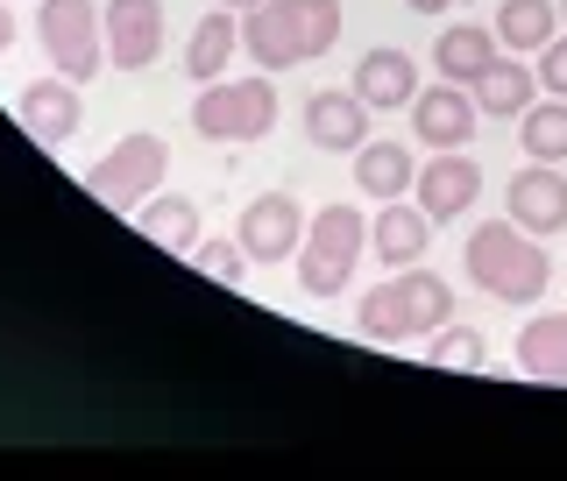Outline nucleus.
<instances>
[{
  "mask_svg": "<svg viewBox=\"0 0 567 481\" xmlns=\"http://www.w3.org/2000/svg\"><path fill=\"white\" fill-rule=\"evenodd\" d=\"M213 8H235V14H248V8H256V0H213Z\"/></svg>",
  "mask_w": 567,
  "mask_h": 481,
  "instance_id": "nucleus-30",
  "label": "nucleus"
},
{
  "mask_svg": "<svg viewBox=\"0 0 567 481\" xmlns=\"http://www.w3.org/2000/svg\"><path fill=\"white\" fill-rule=\"evenodd\" d=\"M468 276L489 297H504V305H539L546 283H554V255L518 220H483L468 234Z\"/></svg>",
  "mask_w": 567,
  "mask_h": 481,
  "instance_id": "nucleus-2",
  "label": "nucleus"
},
{
  "mask_svg": "<svg viewBox=\"0 0 567 481\" xmlns=\"http://www.w3.org/2000/svg\"><path fill=\"white\" fill-rule=\"evenodd\" d=\"M554 35H560V0H504V8H496V43L546 50Z\"/></svg>",
  "mask_w": 567,
  "mask_h": 481,
  "instance_id": "nucleus-23",
  "label": "nucleus"
},
{
  "mask_svg": "<svg viewBox=\"0 0 567 481\" xmlns=\"http://www.w3.org/2000/svg\"><path fill=\"white\" fill-rule=\"evenodd\" d=\"M560 14H567V0H560Z\"/></svg>",
  "mask_w": 567,
  "mask_h": 481,
  "instance_id": "nucleus-31",
  "label": "nucleus"
},
{
  "mask_svg": "<svg viewBox=\"0 0 567 481\" xmlns=\"http://www.w3.org/2000/svg\"><path fill=\"white\" fill-rule=\"evenodd\" d=\"M100 35H106L114 71L156 64V50H164V0H106V8H100Z\"/></svg>",
  "mask_w": 567,
  "mask_h": 481,
  "instance_id": "nucleus-8",
  "label": "nucleus"
},
{
  "mask_svg": "<svg viewBox=\"0 0 567 481\" xmlns=\"http://www.w3.org/2000/svg\"><path fill=\"white\" fill-rule=\"evenodd\" d=\"M354 93L369 106H412L419 100V64L404 57V50H369V57L354 64Z\"/></svg>",
  "mask_w": 567,
  "mask_h": 481,
  "instance_id": "nucleus-18",
  "label": "nucleus"
},
{
  "mask_svg": "<svg viewBox=\"0 0 567 481\" xmlns=\"http://www.w3.org/2000/svg\"><path fill=\"white\" fill-rule=\"evenodd\" d=\"M454 318V291H447V276H433V270H398L390 283H377V291L354 305V326L369 333V341H412V333H440Z\"/></svg>",
  "mask_w": 567,
  "mask_h": 481,
  "instance_id": "nucleus-3",
  "label": "nucleus"
},
{
  "mask_svg": "<svg viewBox=\"0 0 567 481\" xmlns=\"http://www.w3.org/2000/svg\"><path fill=\"white\" fill-rule=\"evenodd\" d=\"M35 35H43L58 79L85 85L106 64V35H100V0H43L35 8Z\"/></svg>",
  "mask_w": 567,
  "mask_h": 481,
  "instance_id": "nucleus-7",
  "label": "nucleus"
},
{
  "mask_svg": "<svg viewBox=\"0 0 567 481\" xmlns=\"http://www.w3.org/2000/svg\"><path fill=\"white\" fill-rule=\"evenodd\" d=\"M518 368L532 383H567V312H539L518 333Z\"/></svg>",
  "mask_w": 567,
  "mask_h": 481,
  "instance_id": "nucleus-20",
  "label": "nucleus"
},
{
  "mask_svg": "<svg viewBox=\"0 0 567 481\" xmlns=\"http://www.w3.org/2000/svg\"><path fill=\"white\" fill-rule=\"evenodd\" d=\"M475 93L468 85H454V79H440V85H419V100H412V128L425 149H468V135H475Z\"/></svg>",
  "mask_w": 567,
  "mask_h": 481,
  "instance_id": "nucleus-11",
  "label": "nucleus"
},
{
  "mask_svg": "<svg viewBox=\"0 0 567 481\" xmlns=\"http://www.w3.org/2000/svg\"><path fill=\"white\" fill-rule=\"evenodd\" d=\"M539 93H560L567 100V35H554V43L539 50Z\"/></svg>",
  "mask_w": 567,
  "mask_h": 481,
  "instance_id": "nucleus-27",
  "label": "nucleus"
},
{
  "mask_svg": "<svg viewBox=\"0 0 567 481\" xmlns=\"http://www.w3.org/2000/svg\"><path fill=\"white\" fill-rule=\"evenodd\" d=\"M362 241H369V227L354 206H319L306 241H298V283H306V297H341V283L362 262Z\"/></svg>",
  "mask_w": 567,
  "mask_h": 481,
  "instance_id": "nucleus-4",
  "label": "nucleus"
},
{
  "mask_svg": "<svg viewBox=\"0 0 567 481\" xmlns=\"http://www.w3.org/2000/svg\"><path fill=\"white\" fill-rule=\"evenodd\" d=\"M412 191H419L425 220L447 227V220H461V212L483 199V164H475V156H461V149H433V164L419 170Z\"/></svg>",
  "mask_w": 567,
  "mask_h": 481,
  "instance_id": "nucleus-10",
  "label": "nucleus"
},
{
  "mask_svg": "<svg viewBox=\"0 0 567 481\" xmlns=\"http://www.w3.org/2000/svg\"><path fill=\"white\" fill-rule=\"evenodd\" d=\"M8 43H14V8L0 0V57H8Z\"/></svg>",
  "mask_w": 567,
  "mask_h": 481,
  "instance_id": "nucleus-28",
  "label": "nucleus"
},
{
  "mask_svg": "<svg viewBox=\"0 0 567 481\" xmlns=\"http://www.w3.org/2000/svg\"><path fill=\"white\" fill-rule=\"evenodd\" d=\"M164 164H171V149H164V135H150V128H135V135H121L114 149L100 156L93 170H85V191H93L100 206H114V212H135L142 199H150L156 185H164Z\"/></svg>",
  "mask_w": 567,
  "mask_h": 481,
  "instance_id": "nucleus-6",
  "label": "nucleus"
},
{
  "mask_svg": "<svg viewBox=\"0 0 567 481\" xmlns=\"http://www.w3.org/2000/svg\"><path fill=\"white\" fill-rule=\"evenodd\" d=\"M306 142H312V149H333V156L362 149V142H369V100L354 93V85H348V93H341V85H333V93H312L306 100Z\"/></svg>",
  "mask_w": 567,
  "mask_h": 481,
  "instance_id": "nucleus-14",
  "label": "nucleus"
},
{
  "mask_svg": "<svg viewBox=\"0 0 567 481\" xmlns=\"http://www.w3.org/2000/svg\"><path fill=\"white\" fill-rule=\"evenodd\" d=\"M235 241L248 248V262H284V255H298V241H306V212H298L291 191H262L256 206H241Z\"/></svg>",
  "mask_w": 567,
  "mask_h": 481,
  "instance_id": "nucleus-9",
  "label": "nucleus"
},
{
  "mask_svg": "<svg viewBox=\"0 0 567 481\" xmlns=\"http://www.w3.org/2000/svg\"><path fill=\"white\" fill-rule=\"evenodd\" d=\"M14 114H22V128L43 142V149H64V142L79 135V121H85V100H79L71 79H35V85H22Z\"/></svg>",
  "mask_w": 567,
  "mask_h": 481,
  "instance_id": "nucleus-12",
  "label": "nucleus"
},
{
  "mask_svg": "<svg viewBox=\"0 0 567 481\" xmlns=\"http://www.w3.org/2000/svg\"><path fill=\"white\" fill-rule=\"evenodd\" d=\"M135 227L150 248H164V255H192L199 248V199H185V191H150V199L135 206Z\"/></svg>",
  "mask_w": 567,
  "mask_h": 481,
  "instance_id": "nucleus-15",
  "label": "nucleus"
},
{
  "mask_svg": "<svg viewBox=\"0 0 567 481\" xmlns=\"http://www.w3.org/2000/svg\"><path fill=\"white\" fill-rule=\"evenodd\" d=\"M404 8H412V14H447L454 0H404Z\"/></svg>",
  "mask_w": 567,
  "mask_h": 481,
  "instance_id": "nucleus-29",
  "label": "nucleus"
},
{
  "mask_svg": "<svg viewBox=\"0 0 567 481\" xmlns=\"http://www.w3.org/2000/svg\"><path fill=\"white\" fill-rule=\"evenodd\" d=\"M425 362L454 368V376H475V368L489 362V347H483V333H475V326H454V318H447V326L433 333V347H425Z\"/></svg>",
  "mask_w": 567,
  "mask_h": 481,
  "instance_id": "nucleus-25",
  "label": "nucleus"
},
{
  "mask_svg": "<svg viewBox=\"0 0 567 481\" xmlns=\"http://www.w3.org/2000/svg\"><path fill=\"white\" fill-rule=\"evenodd\" d=\"M235 43H241V22H235V8H213L199 29H192V43H185V71L199 85L213 79H227V57H235Z\"/></svg>",
  "mask_w": 567,
  "mask_h": 481,
  "instance_id": "nucleus-21",
  "label": "nucleus"
},
{
  "mask_svg": "<svg viewBox=\"0 0 567 481\" xmlns=\"http://www.w3.org/2000/svg\"><path fill=\"white\" fill-rule=\"evenodd\" d=\"M532 93H539V71H525V64H518V50H511V57H496L483 79H475V106H483V114H496V121L525 114Z\"/></svg>",
  "mask_w": 567,
  "mask_h": 481,
  "instance_id": "nucleus-22",
  "label": "nucleus"
},
{
  "mask_svg": "<svg viewBox=\"0 0 567 481\" xmlns=\"http://www.w3.org/2000/svg\"><path fill=\"white\" fill-rule=\"evenodd\" d=\"M192 128L206 142H262L277 128V85L270 79H213L192 100Z\"/></svg>",
  "mask_w": 567,
  "mask_h": 481,
  "instance_id": "nucleus-5",
  "label": "nucleus"
},
{
  "mask_svg": "<svg viewBox=\"0 0 567 481\" xmlns=\"http://www.w3.org/2000/svg\"><path fill=\"white\" fill-rule=\"evenodd\" d=\"M504 206H511V220H518L525 234H560L567 227V177L554 164H525L511 177Z\"/></svg>",
  "mask_w": 567,
  "mask_h": 481,
  "instance_id": "nucleus-13",
  "label": "nucleus"
},
{
  "mask_svg": "<svg viewBox=\"0 0 567 481\" xmlns=\"http://www.w3.org/2000/svg\"><path fill=\"white\" fill-rule=\"evenodd\" d=\"M369 241H377V262H390V270H412V262H425V241H433V220H425V206H398L390 199L377 212V227H369Z\"/></svg>",
  "mask_w": 567,
  "mask_h": 481,
  "instance_id": "nucleus-17",
  "label": "nucleus"
},
{
  "mask_svg": "<svg viewBox=\"0 0 567 481\" xmlns=\"http://www.w3.org/2000/svg\"><path fill=\"white\" fill-rule=\"evenodd\" d=\"M341 43V0H256L241 14V50L262 71L312 64Z\"/></svg>",
  "mask_w": 567,
  "mask_h": 481,
  "instance_id": "nucleus-1",
  "label": "nucleus"
},
{
  "mask_svg": "<svg viewBox=\"0 0 567 481\" xmlns=\"http://www.w3.org/2000/svg\"><path fill=\"white\" fill-rule=\"evenodd\" d=\"M496 57H504V50H496V29H475V22H454V29L433 43L440 79H454V85H475Z\"/></svg>",
  "mask_w": 567,
  "mask_h": 481,
  "instance_id": "nucleus-19",
  "label": "nucleus"
},
{
  "mask_svg": "<svg viewBox=\"0 0 567 481\" xmlns=\"http://www.w3.org/2000/svg\"><path fill=\"white\" fill-rule=\"evenodd\" d=\"M518 142L532 164H567V100H532L518 114Z\"/></svg>",
  "mask_w": 567,
  "mask_h": 481,
  "instance_id": "nucleus-24",
  "label": "nucleus"
},
{
  "mask_svg": "<svg viewBox=\"0 0 567 481\" xmlns=\"http://www.w3.org/2000/svg\"><path fill=\"white\" fill-rule=\"evenodd\" d=\"M354 185H362V199H404V191L419 185V164L412 149H398V142H362L354 149Z\"/></svg>",
  "mask_w": 567,
  "mask_h": 481,
  "instance_id": "nucleus-16",
  "label": "nucleus"
},
{
  "mask_svg": "<svg viewBox=\"0 0 567 481\" xmlns=\"http://www.w3.org/2000/svg\"><path fill=\"white\" fill-rule=\"evenodd\" d=\"M192 262H199L213 283H227V291L248 276V248L241 241H199V248H192Z\"/></svg>",
  "mask_w": 567,
  "mask_h": 481,
  "instance_id": "nucleus-26",
  "label": "nucleus"
}]
</instances>
